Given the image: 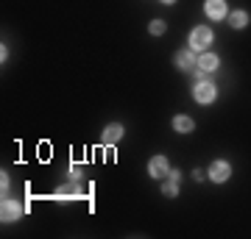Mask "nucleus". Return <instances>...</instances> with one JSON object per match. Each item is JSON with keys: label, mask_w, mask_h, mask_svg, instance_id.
I'll return each mask as SVG.
<instances>
[{"label": "nucleus", "mask_w": 251, "mask_h": 239, "mask_svg": "<svg viewBox=\"0 0 251 239\" xmlns=\"http://www.w3.org/2000/svg\"><path fill=\"white\" fill-rule=\"evenodd\" d=\"M204 11H206V17L209 20L221 22V20H226V0H206Z\"/></svg>", "instance_id": "6"}, {"label": "nucleus", "mask_w": 251, "mask_h": 239, "mask_svg": "<svg viewBox=\"0 0 251 239\" xmlns=\"http://www.w3.org/2000/svg\"><path fill=\"white\" fill-rule=\"evenodd\" d=\"M148 31H151L153 36H162L165 31H168V25H165V20H153L151 25H148Z\"/></svg>", "instance_id": "13"}, {"label": "nucleus", "mask_w": 251, "mask_h": 239, "mask_svg": "<svg viewBox=\"0 0 251 239\" xmlns=\"http://www.w3.org/2000/svg\"><path fill=\"white\" fill-rule=\"evenodd\" d=\"M159 3H165V6H173V3H176V0H159Z\"/></svg>", "instance_id": "15"}, {"label": "nucleus", "mask_w": 251, "mask_h": 239, "mask_svg": "<svg viewBox=\"0 0 251 239\" xmlns=\"http://www.w3.org/2000/svg\"><path fill=\"white\" fill-rule=\"evenodd\" d=\"M198 70H204V72H212L218 70V56L215 53H201L198 56V64H196Z\"/></svg>", "instance_id": "9"}, {"label": "nucleus", "mask_w": 251, "mask_h": 239, "mask_svg": "<svg viewBox=\"0 0 251 239\" xmlns=\"http://www.w3.org/2000/svg\"><path fill=\"white\" fill-rule=\"evenodd\" d=\"M168 178H171V181H179L181 173H179V170H171V173H168Z\"/></svg>", "instance_id": "14"}, {"label": "nucleus", "mask_w": 251, "mask_h": 239, "mask_svg": "<svg viewBox=\"0 0 251 239\" xmlns=\"http://www.w3.org/2000/svg\"><path fill=\"white\" fill-rule=\"evenodd\" d=\"M20 214H23V206L17 203V200H3L0 203V217H3V222H17L20 220Z\"/></svg>", "instance_id": "5"}, {"label": "nucleus", "mask_w": 251, "mask_h": 239, "mask_svg": "<svg viewBox=\"0 0 251 239\" xmlns=\"http://www.w3.org/2000/svg\"><path fill=\"white\" fill-rule=\"evenodd\" d=\"M196 64H198V56H196V50L190 47V50H179L176 53V67L179 70H196Z\"/></svg>", "instance_id": "7"}, {"label": "nucleus", "mask_w": 251, "mask_h": 239, "mask_svg": "<svg viewBox=\"0 0 251 239\" xmlns=\"http://www.w3.org/2000/svg\"><path fill=\"white\" fill-rule=\"evenodd\" d=\"M193 98H196L201 106H206V103H212V100L218 98V87L209 84V81H198L196 89H193Z\"/></svg>", "instance_id": "2"}, {"label": "nucleus", "mask_w": 251, "mask_h": 239, "mask_svg": "<svg viewBox=\"0 0 251 239\" xmlns=\"http://www.w3.org/2000/svg\"><path fill=\"white\" fill-rule=\"evenodd\" d=\"M246 22H249V14H246L243 9H237V11H232V14H229V25L237 28V31H240V28H246Z\"/></svg>", "instance_id": "11"}, {"label": "nucleus", "mask_w": 251, "mask_h": 239, "mask_svg": "<svg viewBox=\"0 0 251 239\" xmlns=\"http://www.w3.org/2000/svg\"><path fill=\"white\" fill-rule=\"evenodd\" d=\"M168 173H171V164H168V156H153L151 161H148V175L151 178H168Z\"/></svg>", "instance_id": "4"}, {"label": "nucleus", "mask_w": 251, "mask_h": 239, "mask_svg": "<svg viewBox=\"0 0 251 239\" xmlns=\"http://www.w3.org/2000/svg\"><path fill=\"white\" fill-rule=\"evenodd\" d=\"M162 195L176 197L179 195V181H171V178H168V184H162Z\"/></svg>", "instance_id": "12"}, {"label": "nucleus", "mask_w": 251, "mask_h": 239, "mask_svg": "<svg viewBox=\"0 0 251 239\" xmlns=\"http://www.w3.org/2000/svg\"><path fill=\"white\" fill-rule=\"evenodd\" d=\"M173 128H176L179 133H190L193 128H196V123H193L187 114H176L173 117Z\"/></svg>", "instance_id": "10"}, {"label": "nucleus", "mask_w": 251, "mask_h": 239, "mask_svg": "<svg viewBox=\"0 0 251 239\" xmlns=\"http://www.w3.org/2000/svg\"><path fill=\"white\" fill-rule=\"evenodd\" d=\"M212 42V31L206 25H198L190 31V47L196 50V53H201V50H206V44Z\"/></svg>", "instance_id": "1"}, {"label": "nucleus", "mask_w": 251, "mask_h": 239, "mask_svg": "<svg viewBox=\"0 0 251 239\" xmlns=\"http://www.w3.org/2000/svg\"><path fill=\"white\" fill-rule=\"evenodd\" d=\"M120 139H123V125H120V123H109L106 128H103V145L112 148V145L120 142Z\"/></svg>", "instance_id": "8"}, {"label": "nucleus", "mask_w": 251, "mask_h": 239, "mask_svg": "<svg viewBox=\"0 0 251 239\" xmlns=\"http://www.w3.org/2000/svg\"><path fill=\"white\" fill-rule=\"evenodd\" d=\"M232 178V167H229V161L224 159H215L209 164V181H215V184H226Z\"/></svg>", "instance_id": "3"}]
</instances>
